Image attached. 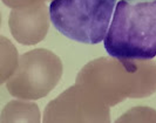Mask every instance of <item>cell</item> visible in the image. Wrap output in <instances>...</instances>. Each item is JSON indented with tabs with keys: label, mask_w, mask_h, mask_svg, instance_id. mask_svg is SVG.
<instances>
[{
	"label": "cell",
	"mask_w": 156,
	"mask_h": 123,
	"mask_svg": "<svg viewBox=\"0 0 156 123\" xmlns=\"http://www.w3.org/2000/svg\"><path fill=\"white\" fill-rule=\"evenodd\" d=\"M109 56L150 60L156 56V0H120L103 40Z\"/></svg>",
	"instance_id": "6da1fadb"
},
{
	"label": "cell",
	"mask_w": 156,
	"mask_h": 123,
	"mask_svg": "<svg viewBox=\"0 0 156 123\" xmlns=\"http://www.w3.org/2000/svg\"><path fill=\"white\" fill-rule=\"evenodd\" d=\"M116 0H53L49 16L56 31L69 40L96 45L105 40Z\"/></svg>",
	"instance_id": "7a4b0ae2"
}]
</instances>
